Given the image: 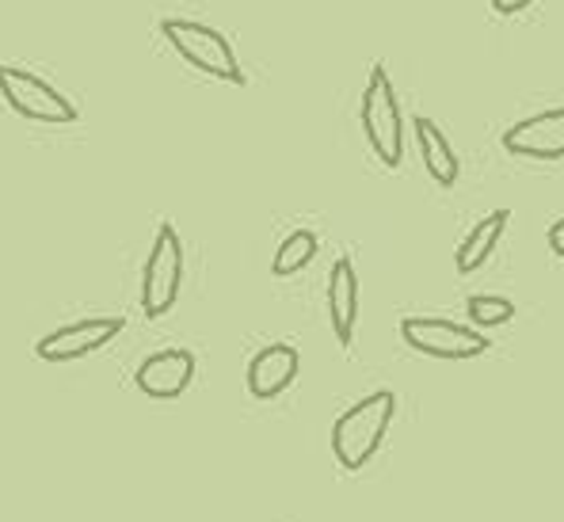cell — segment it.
I'll use <instances>...</instances> for the list:
<instances>
[{"label": "cell", "instance_id": "cell-1", "mask_svg": "<svg viewBox=\"0 0 564 522\" xmlns=\"http://www.w3.org/2000/svg\"><path fill=\"white\" fill-rule=\"evenodd\" d=\"M397 416V393L393 389H378V393L355 401L344 416L332 424V454H336L339 469L359 474L370 466V458L381 450L389 435V424Z\"/></svg>", "mask_w": 564, "mask_h": 522}, {"label": "cell", "instance_id": "cell-2", "mask_svg": "<svg viewBox=\"0 0 564 522\" xmlns=\"http://www.w3.org/2000/svg\"><path fill=\"white\" fill-rule=\"evenodd\" d=\"M161 35H164V43L184 57L191 69L206 73V77L221 80V85H245L248 80L245 65H240V57L234 54L229 39L221 35V31H214L210 23L172 15V20L161 23Z\"/></svg>", "mask_w": 564, "mask_h": 522}, {"label": "cell", "instance_id": "cell-3", "mask_svg": "<svg viewBox=\"0 0 564 522\" xmlns=\"http://www.w3.org/2000/svg\"><path fill=\"white\" fill-rule=\"evenodd\" d=\"M359 119H362V134L367 145L375 149V156L386 168H401L404 164V115H401V99L397 88L389 80L386 65L370 69V80L362 88V104H359Z\"/></svg>", "mask_w": 564, "mask_h": 522}, {"label": "cell", "instance_id": "cell-4", "mask_svg": "<svg viewBox=\"0 0 564 522\" xmlns=\"http://www.w3.org/2000/svg\"><path fill=\"white\" fill-rule=\"evenodd\" d=\"M180 286H184V240L172 221H164L153 237V248H149L145 271H141V313L149 320L172 313Z\"/></svg>", "mask_w": 564, "mask_h": 522}, {"label": "cell", "instance_id": "cell-5", "mask_svg": "<svg viewBox=\"0 0 564 522\" xmlns=\"http://www.w3.org/2000/svg\"><path fill=\"white\" fill-rule=\"evenodd\" d=\"M0 96H4V104L28 122L69 127V122L80 119L73 99H65L46 77H39V73H31V69H20V65H0Z\"/></svg>", "mask_w": 564, "mask_h": 522}, {"label": "cell", "instance_id": "cell-6", "mask_svg": "<svg viewBox=\"0 0 564 522\" xmlns=\"http://www.w3.org/2000/svg\"><path fill=\"white\" fill-rule=\"evenodd\" d=\"M401 339L416 355H427V359H477V355H485L492 347V339L480 328L454 325V320L443 317H404Z\"/></svg>", "mask_w": 564, "mask_h": 522}, {"label": "cell", "instance_id": "cell-7", "mask_svg": "<svg viewBox=\"0 0 564 522\" xmlns=\"http://www.w3.org/2000/svg\"><path fill=\"white\" fill-rule=\"evenodd\" d=\"M127 328L122 317H88V320H73V325L57 328V333L43 336L35 344V355L43 362H77L88 359L99 347H107L115 336Z\"/></svg>", "mask_w": 564, "mask_h": 522}, {"label": "cell", "instance_id": "cell-8", "mask_svg": "<svg viewBox=\"0 0 564 522\" xmlns=\"http://www.w3.org/2000/svg\"><path fill=\"white\" fill-rule=\"evenodd\" d=\"M500 145L522 161H564V107H550L503 130Z\"/></svg>", "mask_w": 564, "mask_h": 522}, {"label": "cell", "instance_id": "cell-9", "mask_svg": "<svg viewBox=\"0 0 564 522\" xmlns=\"http://www.w3.org/2000/svg\"><path fill=\"white\" fill-rule=\"evenodd\" d=\"M191 378H195V355L184 351V347L153 351L134 374L138 389L145 396H153V401H176V396H184Z\"/></svg>", "mask_w": 564, "mask_h": 522}, {"label": "cell", "instance_id": "cell-10", "mask_svg": "<svg viewBox=\"0 0 564 522\" xmlns=\"http://www.w3.org/2000/svg\"><path fill=\"white\" fill-rule=\"evenodd\" d=\"M297 370H302V355H297V347L290 344H268L263 351L252 355V362H248V393L256 396V401H275L279 393H286L290 385H294Z\"/></svg>", "mask_w": 564, "mask_h": 522}, {"label": "cell", "instance_id": "cell-11", "mask_svg": "<svg viewBox=\"0 0 564 522\" xmlns=\"http://www.w3.org/2000/svg\"><path fill=\"white\" fill-rule=\"evenodd\" d=\"M328 320L339 347H351L355 320H359V275L351 255H339L328 271Z\"/></svg>", "mask_w": 564, "mask_h": 522}, {"label": "cell", "instance_id": "cell-12", "mask_svg": "<svg viewBox=\"0 0 564 522\" xmlns=\"http://www.w3.org/2000/svg\"><path fill=\"white\" fill-rule=\"evenodd\" d=\"M412 134H416V145H420V161L427 168V176L435 180L438 187H454L462 176V164H458V153L454 145L446 142V134L427 119V115H416L412 119Z\"/></svg>", "mask_w": 564, "mask_h": 522}, {"label": "cell", "instance_id": "cell-13", "mask_svg": "<svg viewBox=\"0 0 564 522\" xmlns=\"http://www.w3.org/2000/svg\"><path fill=\"white\" fill-rule=\"evenodd\" d=\"M508 221H511V210H492L488 218H480L477 226L469 229L466 240L458 244V252H454L458 275H473V271H480L488 260H492L496 244H500L503 233H508Z\"/></svg>", "mask_w": 564, "mask_h": 522}, {"label": "cell", "instance_id": "cell-14", "mask_svg": "<svg viewBox=\"0 0 564 522\" xmlns=\"http://www.w3.org/2000/svg\"><path fill=\"white\" fill-rule=\"evenodd\" d=\"M317 248H321V240H317V233H313V229H294V233H290L275 248V260H271V275H279V279L297 275V271L310 268V263H313Z\"/></svg>", "mask_w": 564, "mask_h": 522}, {"label": "cell", "instance_id": "cell-15", "mask_svg": "<svg viewBox=\"0 0 564 522\" xmlns=\"http://www.w3.org/2000/svg\"><path fill=\"white\" fill-rule=\"evenodd\" d=\"M466 313L473 320V328H500L516 317V302L500 294H473L466 302Z\"/></svg>", "mask_w": 564, "mask_h": 522}, {"label": "cell", "instance_id": "cell-16", "mask_svg": "<svg viewBox=\"0 0 564 522\" xmlns=\"http://www.w3.org/2000/svg\"><path fill=\"white\" fill-rule=\"evenodd\" d=\"M488 4H492L496 15H519V12H527L534 0H488Z\"/></svg>", "mask_w": 564, "mask_h": 522}, {"label": "cell", "instance_id": "cell-17", "mask_svg": "<svg viewBox=\"0 0 564 522\" xmlns=\"http://www.w3.org/2000/svg\"><path fill=\"white\" fill-rule=\"evenodd\" d=\"M545 240H550V252L557 255V260H564V218L553 221L550 233H545Z\"/></svg>", "mask_w": 564, "mask_h": 522}]
</instances>
